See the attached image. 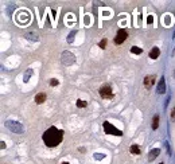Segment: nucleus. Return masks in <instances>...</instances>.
<instances>
[{"label":"nucleus","mask_w":175,"mask_h":164,"mask_svg":"<svg viewBox=\"0 0 175 164\" xmlns=\"http://www.w3.org/2000/svg\"><path fill=\"white\" fill-rule=\"evenodd\" d=\"M174 77H175V71H174Z\"/></svg>","instance_id":"nucleus-28"},{"label":"nucleus","mask_w":175,"mask_h":164,"mask_svg":"<svg viewBox=\"0 0 175 164\" xmlns=\"http://www.w3.org/2000/svg\"><path fill=\"white\" fill-rule=\"evenodd\" d=\"M106 43H108V42H106V39H102L100 43H98V46H100L101 49H105V47H106Z\"/></svg>","instance_id":"nucleus-21"},{"label":"nucleus","mask_w":175,"mask_h":164,"mask_svg":"<svg viewBox=\"0 0 175 164\" xmlns=\"http://www.w3.org/2000/svg\"><path fill=\"white\" fill-rule=\"evenodd\" d=\"M131 53L132 54H137V55H139V54L143 53V50L140 49V47H137V46H132V47H131Z\"/></svg>","instance_id":"nucleus-17"},{"label":"nucleus","mask_w":175,"mask_h":164,"mask_svg":"<svg viewBox=\"0 0 175 164\" xmlns=\"http://www.w3.org/2000/svg\"><path fill=\"white\" fill-rule=\"evenodd\" d=\"M166 148H167V152H168V155H171V149H170V145H168V143H166Z\"/></svg>","instance_id":"nucleus-23"},{"label":"nucleus","mask_w":175,"mask_h":164,"mask_svg":"<svg viewBox=\"0 0 175 164\" xmlns=\"http://www.w3.org/2000/svg\"><path fill=\"white\" fill-rule=\"evenodd\" d=\"M24 38L28 40H34V42H36V40H39V34L36 31H27L26 34H24Z\"/></svg>","instance_id":"nucleus-9"},{"label":"nucleus","mask_w":175,"mask_h":164,"mask_svg":"<svg viewBox=\"0 0 175 164\" xmlns=\"http://www.w3.org/2000/svg\"><path fill=\"white\" fill-rule=\"evenodd\" d=\"M102 127H104V132L106 133V135H113V136H122V132H121V131H120V129H117V128H114V127L110 124L109 121H104Z\"/></svg>","instance_id":"nucleus-3"},{"label":"nucleus","mask_w":175,"mask_h":164,"mask_svg":"<svg viewBox=\"0 0 175 164\" xmlns=\"http://www.w3.org/2000/svg\"><path fill=\"white\" fill-rule=\"evenodd\" d=\"M172 55H175V50H174V53H172Z\"/></svg>","instance_id":"nucleus-27"},{"label":"nucleus","mask_w":175,"mask_h":164,"mask_svg":"<svg viewBox=\"0 0 175 164\" xmlns=\"http://www.w3.org/2000/svg\"><path fill=\"white\" fill-rule=\"evenodd\" d=\"M155 80H156V77L155 76H147L144 77V86L147 89H151L155 84Z\"/></svg>","instance_id":"nucleus-8"},{"label":"nucleus","mask_w":175,"mask_h":164,"mask_svg":"<svg viewBox=\"0 0 175 164\" xmlns=\"http://www.w3.org/2000/svg\"><path fill=\"white\" fill-rule=\"evenodd\" d=\"M0 145H1V149H4V148H5V143L1 141V143H0Z\"/></svg>","instance_id":"nucleus-25"},{"label":"nucleus","mask_w":175,"mask_h":164,"mask_svg":"<svg viewBox=\"0 0 175 164\" xmlns=\"http://www.w3.org/2000/svg\"><path fill=\"white\" fill-rule=\"evenodd\" d=\"M5 127L13 133H23L24 132V128L23 125L19 122V121H13V120H7L5 121Z\"/></svg>","instance_id":"nucleus-2"},{"label":"nucleus","mask_w":175,"mask_h":164,"mask_svg":"<svg viewBox=\"0 0 175 164\" xmlns=\"http://www.w3.org/2000/svg\"><path fill=\"white\" fill-rule=\"evenodd\" d=\"M34 74V71H32V69H27L26 73H24V76H23V82L24 84H27L28 82V80L31 78V76Z\"/></svg>","instance_id":"nucleus-13"},{"label":"nucleus","mask_w":175,"mask_h":164,"mask_svg":"<svg viewBox=\"0 0 175 164\" xmlns=\"http://www.w3.org/2000/svg\"><path fill=\"white\" fill-rule=\"evenodd\" d=\"M128 36V32L124 30V28H120L117 31V34H116V36H114V44H121L125 42V39H127Z\"/></svg>","instance_id":"nucleus-6"},{"label":"nucleus","mask_w":175,"mask_h":164,"mask_svg":"<svg viewBox=\"0 0 175 164\" xmlns=\"http://www.w3.org/2000/svg\"><path fill=\"white\" fill-rule=\"evenodd\" d=\"M46 98H47V96L44 93H39V94H36L35 96V102L39 105V104H43L44 101H46Z\"/></svg>","instance_id":"nucleus-12"},{"label":"nucleus","mask_w":175,"mask_h":164,"mask_svg":"<svg viewBox=\"0 0 175 164\" xmlns=\"http://www.w3.org/2000/svg\"><path fill=\"white\" fill-rule=\"evenodd\" d=\"M75 105H77V108H86L88 106V102L83 101V100H81V98H78V100H77V102H75Z\"/></svg>","instance_id":"nucleus-16"},{"label":"nucleus","mask_w":175,"mask_h":164,"mask_svg":"<svg viewBox=\"0 0 175 164\" xmlns=\"http://www.w3.org/2000/svg\"><path fill=\"white\" fill-rule=\"evenodd\" d=\"M147 23H148V24H152L153 23V16L152 15H149L148 18H147Z\"/></svg>","instance_id":"nucleus-22"},{"label":"nucleus","mask_w":175,"mask_h":164,"mask_svg":"<svg viewBox=\"0 0 175 164\" xmlns=\"http://www.w3.org/2000/svg\"><path fill=\"white\" fill-rule=\"evenodd\" d=\"M158 127H159V116L155 114L153 116V118H152V129L153 131H156Z\"/></svg>","instance_id":"nucleus-15"},{"label":"nucleus","mask_w":175,"mask_h":164,"mask_svg":"<svg viewBox=\"0 0 175 164\" xmlns=\"http://www.w3.org/2000/svg\"><path fill=\"white\" fill-rule=\"evenodd\" d=\"M93 157H94L96 160H102L105 157V155H104V153H94V155H93Z\"/></svg>","instance_id":"nucleus-19"},{"label":"nucleus","mask_w":175,"mask_h":164,"mask_svg":"<svg viewBox=\"0 0 175 164\" xmlns=\"http://www.w3.org/2000/svg\"><path fill=\"white\" fill-rule=\"evenodd\" d=\"M129 152H131L132 155H140V148L137 144H132L129 147Z\"/></svg>","instance_id":"nucleus-14"},{"label":"nucleus","mask_w":175,"mask_h":164,"mask_svg":"<svg viewBox=\"0 0 175 164\" xmlns=\"http://www.w3.org/2000/svg\"><path fill=\"white\" fill-rule=\"evenodd\" d=\"M42 139H43V143L47 147L54 148V147L59 145L62 143V140H63V132L59 131L58 128H55V127H50V128L43 133Z\"/></svg>","instance_id":"nucleus-1"},{"label":"nucleus","mask_w":175,"mask_h":164,"mask_svg":"<svg viewBox=\"0 0 175 164\" xmlns=\"http://www.w3.org/2000/svg\"><path fill=\"white\" fill-rule=\"evenodd\" d=\"M158 93L159 94H164L166 93V80H164V77H160V80L158 82Z\"/></svg>","instance_id":"nucleus-7"},{"label":"nucleus","mask_w":175,"mask_h":164,"mask_svg":"<svg viewBox=\"0 0 175 164\" xmlns=\"http://www.w3.org/2000/svg\"><path fill=\"white\" fill-rule=\"evenodd\" d=\"M171 118H172V120L175 118V108L172 109V112H171Z\"/></svg>","instance_id":"nucleus-24"},{"label":"nucleus","mask_w":175,"mask_h":164,"mask_svg":"<svg viewBox=\"0 0 175 164\" xmlns=\"http://www.w3.org/2000/svg\"><path fill=\"white\" fill-rule=\"evenodd\" d=\"M148 55H149V58H151V59H158V57L160 55V49L155 46V47H152V49H151V51H149Z\"/></svg>","instance_id":"nucleus-11"},{"label":"nucleus","mask_w":175,"mask_h":164,"mask_svg":"<svg viewBox=\"0 0 175 164\" xmlns=\"http://www.w3.org/2000/svg\"><path fill=\"white\" fill-rule=\"evenodd\" d=\"M75 34H77V31H71V32L69 34V36H67V42H69V43H71V42L74 40Z\"/></svg>","instance_id":"nucleus-18"},{"label":"nucleus","mask_w":175,"mask_h":164,"mask_svg":"<svg viewBox=\"0 0 175 164\" xmlns=\"http://www.w3.org/2000/svg\"><path fill=\"white\" fill-rule=\"evenodd\" d=\"M159 153H160V149H159V148H153V149H151V151L148 152V161H153V160L159 156Z\"/></svg>","instance_id":"nucleus-10"},{"label":"nucleus","mask_w":175,"mask_h":164,"mask_svg":"<svg viewBox=\"0 0 175 164\" xmlns=\"http://www.w3.org/2000/svg\"><path fill=\"white\" fill-rule=\"evenodd\" d=\"M160 164H163V163H160Z\"/></svg>","instance_id":"nucleus-29"},{"label":"nucleus","mask_w":175,"mask_h":164,"mask_svg":"<svg viewBox=\"0 0 175 164\" xmlns=\"http://www.w3.org/2000/svg\"><path fill=\"white\" fill-rule=\"evenodd\" d=\"M100 96L101 98H104V100H110V98H113V92H112V88H110V85H102L100 88Z\"/></svg>","instance_id":"nucleus-5"},{"label":"nucleus","mask_w":175,"mask_h":164,"mask_svg":"<svg viewBox=\"0 0 175 164\" xmlns=\"http://www.w3.org/2000/svg\"><path fill=\"white\" fill-rule=\"evenodd\" d=\"M48 84H50V86H57L59 82H58V80H55V78H51V80L48 81Z\"/></svg>","instance_id":"nucleus-20"},{"label":"nucleus","mask_w":175,"mask_h":164,"mask_svg":"<svg viewBox=\"0 0 175 164\" xmlns=\"http://www.w3.org/2000/svg\"><path fill=\"white\" fill-rule=\"evenodd\" d=\"M61 164H69V163H67V161H63V163H61Z\"/></svg>","instance_id":"nucleus-26"},{"label":"nucleus","mask_w":175,"mask_h":164,"mask_svg":"<svg viewBox=\"0 0 175 164\" xmlns=\"http://www.w3.org/2000/svg\"><path fill=\"white\" fill-rule=\"evenodd\" d=\"M61 61L65 66H70V65H73L75 62V57L74 54H71L70 51H63L61 55Z\"/></svg>","instance_id":"nucleus-4"}]
</instances>
